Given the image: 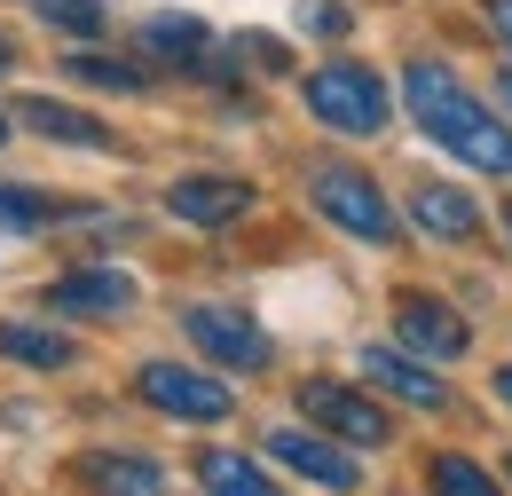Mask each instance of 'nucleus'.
<instances>
[{
	"instance_id": "f257e3e1",
	"label": "nucleus",
	"mask_w": 512,
	"mask_h": 496,
	"mask_svg": "<svg viewBox=\"0 0 512 496\" xmlns=\"http://www.w3.org/2000/svg\"><path fill=\"white\" fill-rule=\"evenodd\" d=\"M402 103H410V119H418V134H434L457 166H473V174H497V182H512V126L449 71V63L418 56L410 71H402Z\"/></svg>"
},
{
	"instance_id": "f03ea898",
	"label": "nucleus",
	"mask_w": 512,
	"mask_h": 496,
	"mask_svg": "<svg viewBox=\"0 0 512 496\" xmlns=\"http://www.w3.org/2000/svg\"><path fill=\"white\" fill-rule=\"evenodd\" d=\"M300 103L316 111L331 134H386V79L371 71V63H355V56H331V63H316L308 79H300Z\"/></svg>"
},
{
	"instance_id": "7ed1b4c3",
	"label": "nucleus",
	"mask_w": 512,
	"mask_h": 496,
	"mask_svg": "<svg viewBox=\"0 0 512 496\" xmlns=\"http://www.w3.org/2000/svg\"><path fill=\"white\" fill-rule=\"evenodd\" d=\"M308 197H316V213L331 229H347L355 245H394L402 237V213H394V197H386L363 166H339V158H323L308 166Z\"/></svg>"
},
{
	"instance_id": "20e7f679",
	"label": "nucleus",
	"mask_w": 512,
	"mask_h": 496,
	"mask_svg": "<svg viewBox=\"0 0 512 496\" xmlns=\"http://www.w3.org/2000/svg\"><path fill=\"white\" fill-rule=\"evenodd\" d=\"M292 402H300V418H308L316 434L347 441V449H386V441H394V418H386L363 386H339V378H300V386H292Z\"/></svg>"
},
{
	"instance_id": "39448f33",
	"label": "nucleus",
	"mask_w": 512,
	"mask_h": 496,
	"mask_svg": "<svg viewBox=\"0 0 512 496\" xmlns=\"http://www.w3.org/2000/svg\"><path fill=\"white\" fill-rule=\"evenodd\" d=\"M134 394H142L150 410L182 418V426H221V418L237 410V394L221 386V371H197V363H142V371H134Z\"/></svg>"
},
{
	"instance_id": "423d86ee",
	"label": "nucleus",
	"mask_w": 512,
	"mask_h": 496,
	"mask_svg": "<svg viewBox=\"0 0 512 496\" xmlns=\"http://www.w3.org/2000/svg\"><path fill=\"white\" fill-rule=\"evenodd\" d=\"M182 331H190V347L213 363V371L253 378V371H268V363H276L268 331H260L245 308H213V300H197V308H182Z\"/></svg>"
},
{
	"instance_id": "0eeeda50",
	"label": "nucleus",
	"mask_w": 512,
	"mask_h": 496,
	"mask_svg": "<svg viewBox=\"0 0 512 496\" xmlns=\"http://www.w3.org/2000/svg\"><path fill=\"white\" fill-rule=\"evenodd\" d=\"M394 339L418 363H457L473 347V323L449 308V300H434V292H394Z\"/></svg>"
},
{
	"instance_id": "6e6552de",
	"label": "nucleus",
	"mask_w": 512,
	"mask_h": 496,
	"mask_svg": "<svg viewBox=\"0 0 512 496\" xmlns=\"http://www.w3.org/2000/svg\"><path fill=\"white\" fill-rule=\"evenodd\" d=\"M268 457H276L284 473H300V481L331 489V496H355V489H363V465L347 457V441L316 434V426H284V434H268Z\"/></svg>"
},
{
	"instance_id": "1a4fd4ad",
	"label": "nucleus",
	"mask_w": 512,
	"mask_h": 496,
	"mask_svg": "<svg viewBox=\"0 0 512 496\" xmlns=\"http://www.w3.org/2000/svg\"><path fill=\"white\" fill-rule=\"evenodd\" d=\"M166 213L190 221V229H229V221L253 213V182L245 174H182L166 189Z\"/></svg>"
},
{
	"instance_id": "9d476101",
	"label": "nucleus",
	"mask_w": 512,
	"mask_h": 496,
	"mask_svg": "<svg viewBox=\"0 0 512 496\" xmlns=\"http://www.w3.org/2000/svg\"><path fill=\"white\" fill-rule=\"evenodd\" d=\"M48 308L56 315H127L134 308V276L111 268V260H87V268H71V276L48 284Z\"/></svg>"
},
{
	"instance_id": "9b49d317",
	"label": "nucleus",
	"mask_w": 512,
	"mask_h": 496,
	"mask_svg": "<svg viewBox=\"0 0 512 496\" xmlns=\"http://www.w3.org/2000/svg\"><path fill=\"white\" fill-rule=\"evenodd\" d=\"M213 32L182 16V8H158L150 24H142V56H158V71H197V79H213Z\"/></svg>"
},
{
	"instance_id": "f8f14e48",
	"label": "nucleus",
	"mask_w": 512,
	"mask_h": 496,
	"mask_svg": "<svg viewBox=\"0 0 512 496\" xmlns=\"http://www.w3.org/2000/svg\"><path fill=\"white\" fill-rule=\"evenodd\" d=\"M71 473H79L95 496H166V465L142 457V449H87Z\"/></svg>"
},
{
	"instance_id": "ddd939ff",
	"label": "nucleus",
	"mask_w": 512,
	"mask_h": 496,
	"mask_svg": "<svg viewBox=\"0 0 512 496\" xmlns=\"http://www.w3.org/2000/svg\"><path fill=\"white\" fill-rule=\"evenodd\" d=\"M363 378L394 394V402H410V410H449V386L418 355H402V347H363Z\"/></svg>"
},
{
	"instance_id": "4468645a",
	"label": "nucleus",
	"mask_w": 512,
	"mask_h": 496,
	"mask_svg": "<svg viewBox=\"0 0 512 496\" xmlns=\"http://www.w3.org/2000/svg\"><path fill=\"white\" fill-rule=\"evenodd\" d=\"M410 221H418L426 237H442V245H473V237H481V205L457 182H418L410 189Z\"/></svg>"
},
{
	"instance_id": "2eb2a0df",
	"label": "nucleus",
	"mask_w": 512,
	"mask_h": 496,
	"mask_svg": "<svg viewBox=\"0 0 512 496\" xmlns=\"http://www.w3.org/2000/svg\"><path fill=\"white\" fill-rule=\"evenodd\" d=\"M16 119L32 126V134H48V142H64V150H119V134H111L103 119L71 111V103H56V95H24Z\"/></svg>"
},
{
	"instance_id": "dca6fc26",
	"label": "nucleus",
	"mask_w": 512,
	"mask_h": 496,
	"mask_svg": "<svg viewBox=\"0 0 512 496\" xmlns=\"http://www.w3.org/2000/svg\"><path fill=\"white\" fill-rule=\"evenodd\" d=\"M0 355L24 363V371H71L79 363V339L48 331V323H0Z\"/></svg>"
},
{
	"instance_id": "f3484780",
	"label": "nucleus",
	"mask_w": 512,
	"mask_h": 496,
	"mask_svg": "<svg viewBox=\"0 0 512 496\" xmlns=\"http://www.w3.org/2000/svg\"><path fill=\"white\" fill-rule=\"evenodd\" d=\"M197 481H205V496H284L245 449H197Z\"/></svg>"
},
{
	"instance_id": "a211bd4d",
	"label": "nucleus",
	"mask_w": 512,
	"mask_h": 496,
	"mask_svg": "<svg viewBox=\"0 0 512 496\" xmlns=\"http://www.w3.org/2000/svg\"><path fill=\"white\" fill-rule=\"evenodd\" d=\"M56 221H87V205H64V197H48V189L0 182V229H56Z\"/></svg>"
},
{
	"instance_id": "6ab92c4d",
	"label": "nucleus",
	"mask_w": 512,
	"mask_h": 496,
	"mask_svg": "<svg viewBox=\"0 0 512 496\" xmlns=\"http://www.w3.org/2000/svg\"><path fill=\"white\" fill-rule=\"evenodd\" d=\"M64 71L79 79V87H103V95H142V87H150V79H142L134 63H119V56H95V48L64 56Z\"/></svg>"
},
{
	"instance_id": "aec40b11",
	"label": "nucleus",
	"mask_w": 512,
	"mask_h": 496,
	"mask_svg": "<svg viewBox=\"0 0 512 496\" xmlns=\"http://www.w3.org/2000/svg\"><path fill=\"white\" fill-rule=\"evenodd\" d=\"M426 489H434V496H505V489H497V473H481V465L457 457V449H442V457L426 465Z\"/></svg>"
},
{
	"instance_id": "412c9836",
	"label": "nucleus",
	"mask_w": 512,
	"mask_h": 496,
	"mask_svg": "<svg viewBox=\"0 0 512 496\" xmlns=\"http://www.w3.org/2000/svg\"><path fill=\"white\" fill-rule=\"evenodd\" d=\"M32 16H40V24H56V32H71V40H95V32L111 24V8H103V0H32Z\"/></svg>"
},
{
	"instance_id": "4be33fe9",
	"label": "nucleus",
	"mask_w": 512,
	"mask_h": 496,
	"mask_svg": "<svg viewBox=\"0 0 512 496\" xmlns=\"http://www.w3.org/2000/svg\"><path fill=\"white\" fill-rule=\"evenodd\" d=\"M347 24H355V16H347L339 0H308V32H323V40H339Z\"/></svg>"
},
{
	"instance_id": "5701e85b",
	"label": "nucleus",
	"mask_w": 512,
	"mask_h": 496,
	"mask_svg": "<svg viewBox=\"0 0 512 496\" xmlns=\"http://www.w3.org/2000/svg\"><path fill=\"white\" fill-rule=\"evenodd\" d=\"M481 8H489V24H497V40L512 48V0H481Z\"/></svg>"
},
{
	"instance_id": "b1692460",
	"label": "nucleus",
	"mask_w": 512,
	"mask_h": 496,
	"mask_svg": "<svg viewBox=\"0 0 512 496\" xmlns=\"http://www.w3.org/2000/svg\"><path fill=\"white\" fill-rule=\"evenodd\" d=\"M489 386H497V402H505V410H512V363H505V371H497V378H489Z\"/></svg>"
},
{
	"instance_id": "393cba45",
	"label": "nucleus",
	"mask_w": 512,
	"mask_h": 496,
	"mask_svg": "<svg viewBox=\"0 0 512 496\" xmlns=\"http://www.w3.org/2000/svg\"><path fill=\"white\" fill-rule=\"evenodd\" d=\"M8 71H16V40L0 32V79H8Z\"/></svg>"
},
{
	"instance_id": "a878e982",
	"label": "nucleus",
	"mask_w": 512,
	"mask_h": 496,
	"mask_svg": "<svg viewBox=\"0 0 512 496\" xmlns=\"http://www.w3.org/2000/svg\"><path fill=\"white\" fill-rule=\"evenodd\" d=\"M497 95H505V111H512V71H505V79H497Z\"/></svg>"
},
{
	"instance_id": "bb28decb",
	"label": "nucleus",
	"mask_w": 512,
	"mask_h": 496,
	"mask_svg": "<svg viewBox=\"0 0 512 496\" xmlns=\"http://www.w3.org/2000/svg\"><path fill=\"white\" fill-rule=\"evenodd\" d=\"M0 150H8V111H0Z\"/></svg>"
},
{
	"instance_id": "cd10ccee",
	"label": "nucleus",
	"mask_w": 512,
	"mask_h": 496,
	"mask_svg": "<svg viewBox=\"0 0 512 496\" xmlns=\"http://www.w3.org/2000/svg\"><path fill=\"white\" fill-rule=\"evenodd\" d=\"M505 237H512V197H505Z\"/></svg>"
},
{
	"instance_id": "c85d7f7f",
	"label": "nucleus",
	"mask_w": 512,
	"mask_h": 496,
	"mask_svg": "<svg viewBox=\"0 0 512 496\" xmlns=\"http://www.w3.org/2000/svg\"><path fill=\"white\" fill-rule=\"evenodd\" d=\"M505 481H512V457H505Z\"/></svg>"
}]
</instances>
